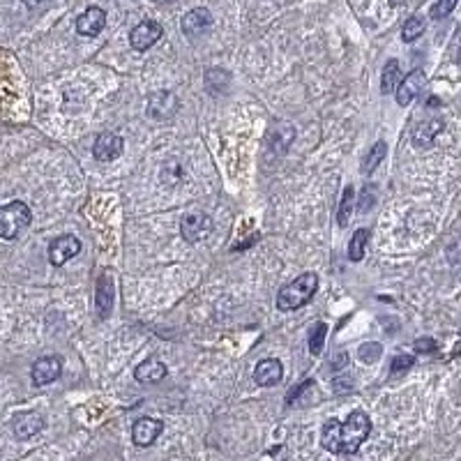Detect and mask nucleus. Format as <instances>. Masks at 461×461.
Segmentation results:
<instances>
[{"label": "nucleus", "mask_w": 461, "mask_h": 461, "mask_svg": "<svg viewBox=\"0 0 461 461\" xmlns=\"http://www.w3.org/2000/svg\"><path fill=\"white\" fill-rule=\"evenodd\" d=\"M371 431V420L367 413L362 410H353V413L346 418V423H339V420H328L323 425L321 431V443L328 452L335 455H351L365 443V438L369 436Z\"/></svg>", "instance_id": "1"}, {"label": "nucleus", "mask_w": 461, "mask_h": 461, "mask_svg": "<svg viewBox=\"0 0 461 461\" xmlns=\"http://www.w3.org/2000/svg\"><path fill=\"white\" fill-rule=\"evenodd\" d=\"M318 289V274L316 272H305L300 274L296 281L286 284L279 296H277V309L279 311H296L311 302L314 293Z\"/></svg>", "instance_id": "2"}, {"label": "nucleus", "mask_w": 461, "mask_h": 461, "mask_svg": "<svg viewBox=\"0 0 461 461\" xmlns=\"http://www.w3.org/2000/svg\"><path fill=\"white\" fill-rule=\"evenodd\" d=\"M33 222V212L24 201H12L0 208V240H16Z\"/></svg>", "instance_id": "3"}, {"label": "nucleus", "mask_w": 461, "mask_h": 461, "mask_svg": "<svg viewBox=\"0 0 461 461\" xmlns=\"http://www.w3.org/2000/svg\"><path fill=\"white\" fill-rule=\"evenodd\" d=\"M78 252H81V240H78L76 235H61V238H56L48 244V261H51L56 268H61L70 259H74Z\"/></svg>", "instance_id": "4"}, {"label": "nucleus", "mask_w": 461, "mask_h": 461, "mask_svg": "<svg viewBox=\"0 0 461 461\" xmlns=\"http://www.w3.org/2000/svg\"><path fill=\"white\" fill-rule=\"evenodd\" d=\"M212 229H214V224H212V219L208 217V214L194 212V214H187V217L182 219L180 233H182V238L187 242L196 244V242L208 238V235L212 233Z\"/></svg>", "instance_id": "5"}, {"label": "nucleus", "mask_w": 461, "mask_h": 461, "mask_svg": "<svg viewBox=\"0 0 461 461\" xmlns=\"http://www.w3.org/2000/svg\"><path fill=\"white\" fill-rule=\"evenodd\" d=\"M162 35H164L162 24H157V21H141L130 33V44H132V48H136V51H148L152 44L160 42Z\"/></svg>", "instance_id": "6"}, {"label": "nucleus", "mask_w": 461, "mask_h": 461, "mask_svg": "<svg viewBox=\"0 0 461 461\" xmlns=\"http://www.w3.org/2000/svg\"><path fill=\"white\" fill-rule=\"evenodd\" d=\"M427 83L425 72L423 70H413L410 74H406V78H401L397 86V104L399 106H408L415 102V97L423 93V88Z\"/></svg>", "instance_id": "7"}, {"label": "nucleus", "mask_w": 461, "mask_h": 461, "mask_svg": "<svg viewBox=\"0 0 461 461\" xmlns=\"http://www.w3.org/2000/svg\"><path fill=\"white\" fill-rule=\"evenodd\" d=\"M63 374V360L61 358H39L35 365H33V371H31V376H33V383L37 388H44L48 383H53L56 378H61Z\"/></svg>", "instance_id": "8"}, {"label": "nucleus", "mask_w": 461, "mask_h": 461, "mask_svg": "<svg viewBox=\"0 0 461 461\" xmlns=\"http://www.w3.org/2000/svg\"><path fill=\"white\" fill-rule=\"evenodd\" d=\"M162 431H164L162 420H157V418H141V420H136L134 427H132V438H134V443L139 445V447H148V445L155 443L157 438H160Z\"/></svg>", "instance_id": "9"}, {"label": "nucleus", "mask_w": 461, "mask_h": 461, "mask_svg": "<svg viewBox=\"0 0 461 461\" xmlns=\"http://www.w3.org/2000/svg\"><path fill=\"white\" fill-rule=\"evenodd\" d=\"M210 26H212V14H210V9H205V7L192 9V12L182 16V24H180L182 33L187 37H201L203 33L210 31Z\"/></svg>", "instance_id": "10"}, {"label": "nucleus", "mask_w": 461, "mask_h": 461, "mask_svg": "<svg viewBox=\"0 0 461 461\" xmlns=\"http://www.w3.org/2000/svg\"><path fill=\"white\" fill-rule=\"evenodd\" d=\"M42 429H44V418L39 413H33V410H24V413H16L12 418V431L21 440L37 436Z\"/></svg>", "instance_id": "11"}, {"label": "nucleus", "mask_w": 461, "mask_h": 461, "mask_svg": "<svg viewBox=\"0 0 461 461\" xmlns=\"http://www.w3.org/2000/svg\"><path fill=\"white\" fill-rule=\"evenodd\" d=\"M106 26V12L102 7H88L86 12L76 19V33L83 37H95L104 31Z\"/></svg>", "instance_id": "12"}, {"label": "nucleus", "mask_w": 461, "mask_h": 461, "mask_svg": "<svg viewBox=\"0 0 461 461\" xmlns=\"http://www.w3.org/2000/svg\"><path fill=\"white\" fill-rule=\"evenodd\" d=\"M123 148H125V143H123L120 136L113 134V132H102L93 145V155L100 162H111L123 152Z\"/></svg>", "instance_id": "13"}, {"label": "nucleus", "mask_w": 461, "mask_h": 461, "mask_svg": "<svg viewBox=\"0 0 461 461\" xmlns=\"http://www.w3.org/2000/svg\"><path fill=\"white\" fill-rule=\"evenodd\" d=\"M175 111H178V100H175L173 93H166V90H160L150 95L148 100V113L157 120H166V118H171Z\"/></svg>", "instance_id": "14"}, {"label": "nucleus", "mask_w": 461, "mask_h": 461, "mask_svg": "<svg viewBox=\"0 0 461 461\" xmlns=\"http://www.w3.org/2000/svg\"><path fill=\"white\" fill-rule=\"evenodd\" d=\"M281 378H284V367H281L279 360H272V358L261 360L257 369H254V380H257L261 388L277 385Z\"/></svg>", "instance_id": "15"}, {"label": "nucleus", "mask_w": 461, "mask_h": 461, "mask_svg": "<svg viewBox=\"0 0 461 461\" xmlns=\"http://www.w3.org/2000/svg\"><path fill=\"white\" fill-rule=\"evenodd\" d=\"M296 141V127H293L291 123H277L270 130V136H268V145L274 150V152H279L284 155L289 148H291V143Z\"/></svg>", "instance_id": "16"}, {"label": "nucleus", "mask_w": 461, "mask_h": 461, "mask_svg": "<svg viewBox=\"0 0 461 461\" xmlns=\"http://www.w3.org/2000/svg\"><path fill=\"white\" fill-rule=\"evenodd\" d=\"M95 307H97V314H100L102 318H106L113 309V279L109 274H102L100 279H97V289H95Z\"/></svg>", "instance_id": "17"}, {"label": "nucleus", "mask_w": 461, "mask_h": 461, "mask_svg": "<svg viewBox=\"0 0 461 461\" xmlns=\"http://www.w3.org/2000/svg\"><path fill=\"white\" fill-rule=\"evenodd\" d=\"M164 376H166V365L157 358H148L134 369V378L139 383H160Z\"/></svg>", "instance_id": "18"}, {"label": "nucleus", "mask_w": 461, "mask_h": 461, "mask_svg": "<svg viewBox=\"0 0 461 461\" xmlns=\"http://www.w3.org/2000/svg\"><path fill=\"white\" fill-rule=\"evenodd\" d=\"M443 120L440 118H431V120H425L418 125V130L413 132V141L418 148H429L431 143H434V136L443 130Z\"/></svg>", "instance_id": "19"}, {"label": "nucleus", "mask_w": 461, "mask_h": 461, "mask_svg": "<svg viewBox=\"0 0 461 461\" xmlns=\"http://www.w3.org/2000/svg\"><path fill=\"white\" fill-rule=\"evenodd\" d=\"M401 81V70H399V63L395 61V58H390V61L385 63L383 67V78H380V90H383L385 95L388 93H395L397 90V86Z\"/></svg>", "instance_id": "20"}, {"label": "nucleus", "mask_w": 461, "mask_h": 461, "mask_svg": "<svg viewBox=\"0 0 461 461\" xmlns=\"http://www.w3.org/2000/svg\"><path fill=\"white\" fill-rule=\"evenodd\" d=\"M367 242H369V229H358L356 233H353L351 244H348V259L353 263H360L362 259H365Z\"/></svg>", "instance_id": "21"}, {"label": "nucleus", "mask_w": 461, "mask_h": 461, "mask_svg": "<svg viewBox=\"0 0 461 461\" xmlns=\"http://www.w3.org/2000/svg\"><path fill=\"white\" fill-rule=\"evenodd\" d=\"M385 155H388V145L383 141L374 143V148H369V155L365 157V162H362V173H365V175L374 173L376 166L385 160Z\"/></svg>", "instance_id": "22"}, {"label": "nucleus", "mask_w": 461, "mask_h": 461, "mask_svg": "<svg viewBox=\"0 0 461 461\" xmlns=\"http://www.w3.org/2000/svg\"><path fill=\"white\" fill-rule=\"evenodd\" d=\"M353 196H356V192H353V187H346V190H344V194H341L339 210H337V222H339V227H341V229H346V227H348V222H351V214H353Z\"/></svg>", "instance_id": "23"}, {"label": "nucleus", "mask_w": 461, "mask_h": 461, "mask_svg": "<svg viewBox=\"0 0 461 461\" xmlns=\"http://www.w3.org/2000/svg\"><path fill=\"white\" fill-rule=\"evenodd\" d=\"M423 33H425V19L410 16L406 19L404 28H401V39H404V42H415L418 37H423Z\"/></svg>", "instance_id": "24"}, {"label": "nucleus", "mask_w": 461, "mask_h": 461, "mask_svg": "<svg viewBox=\"0 0 461 461\" xmlns=\"http://www.w3.org/2000/svg\"><path fill=\"white\" fill-rule=\"evenodd\" d=\"M360 360L365 362V365H374L380 358H383V346L378 344V341H367V344H362L360 351H358Z\"/></svg>", "instance_id": "25"}, {"label": "nucleus", "mask_w": 461, "mask_h": 461, "mask_svg": "<svg viewBox=\"0 0 461 461\" xmlns=\"http://www.w3.org/2000/svg\"><path fill=\"white\" fill-rule=\"evenodd\" d=\"M326 337H328V326H326V323H316L314 330H311V337H309L311 356H318V353L323 351V346H326Z\"/></svg>", "instance_id": "26"}, {"label": "nucleus", "mask_w": 461, "mask_h": 461, "mask_svg": "<svg viewBox=\"0 0 461 461\" xmlns=\"http://www.w3.org/2000/svg\"><path fill=\"white\" fill-rule=\"evenodd\" d=\"M457 7V0H436L434 5H431V19H436V21H440V19H445L450 16V12Z\"/></svg>", "instance_id": "27"}, {"label": "nucleus", "mask_w": 461, "mask_h": 461, "mask_svg": "<svg viewBox=\"0 0 461 461\" xmlns=\"http://www.w3.org/2000/svg\"><path fill=\"white\" fill-rule=\"evenodd\" d=\"M415 365V356H406V353H399V356L392 358V374H401Z\"/></svg>", "instance_id": "28"}, {"label": "nucleus", "mask_w": 461, "mask_h": 461, "mask_svg": "<svg viewBox=\"0 0 461 461\" xmlns=\"http://www.w3.org/2000/svg\"><path fill=\"white\" fill-rule=\"evenodd\" d=\"M376 203V190L374 187H365V192H362V199H360V212H367L371 205Z\"/></svg>", "instance_id": "29"}, {"label": "nucleus", "mask_w": 461, "mask_h": 461, "mask_svg": "<svg viewBox=\"0 0 461 461\" xmlns=\"http://www.w3.org/2000/svg\"><path fill=\"white\" fill-rule=\"evenodd\" d=\"M415 351H418V353H434V351H436V341L431 339V337L418 339V341H415Z\"/></svg>", "instance_id": "30"}, {"label": "nucleus", "mask_w": 461, "mask_h": 461, "mask_svg": "<svg viewBox=\"0 0 461 461\" xmlns=\"http://www.w3.org/2000/svg\"><path fill=\"white\" fill-rule=\"evenodd\" d=\"M346 362H348V356H346V351H339L335 358L330 360V367L339 371V369H346Z\"/></svg>", "instance_id": "31"}, {"label": "nucleus", "mask_w": 461, "mask_h": 461, "mask_svg": "<svg viewBox=\"0 0 461 461\" xmlns=\"http://www.w3.org/2000/svg\"><path fill=\"white\" fill-rule=\"evenodd\" d=\"M24 3H26L28 7H37V5H44V3H48V0H24Z\"/></svg>", "instance_id": "32"}, {"label": "nucleus", "mask_w": 461, "mask_h": 461, "mask_svg": "<svg viewBox=\"0 0 461 461\" xmlns=\"http://www.w3.org/2000/svg\"><path fill=\"white\" fill-rule=\"evenodd\" d=\"M388 3H390L392 7H399V5H404V3H408V0H388Z\"/></svg>", "instance_id": "33"}, {"label": "nucleus", "mask_w": 461, "mask_h": 461, "mask_svg": "<svg viewBox=\"0 0 461 461\" xmlns=\"http://www.w3.org/2000/svg\"><path fill=\"white\" fill-rule=\"evenodd\" d=\"M152 3H160L162 5V3H173V0H152Z\"/></svg>", "instance_id": "34"}]
</instances>
